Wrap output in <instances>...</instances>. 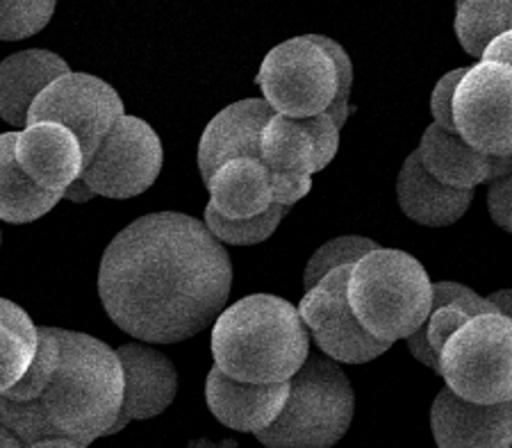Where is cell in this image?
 <instances>
[{
    "label": "cell",
    "instance_id": "35",
    "mask_svg": "<svg viewBox=\"0 0 512 448\" xmlns=\"http://www.w3.org/2000/svg\"><path fill=\"white\" fill-rule=\"evenodd\" d=\"M483 60H490V62H501V64H508L512 66V30L503 32L501 37H497L487 48Z\"/></svg>",
    "mask_w": 512,
    "mask_h": 448
},
{
    "label": "cell",
    "instance_id": "1",
    "mask_svg": "<svg viewBox=\"0 0 512 448\" xmlns=\"http://www.w3.org/2000/svg\"><path fill=\"white\" fill-rule=\"evenodd\" d=\"M233 267L203 221L158 212L132 221L105 248L98 294L117 326L148 344L194 337L224 312Z\"/></svg>",
    "mask_w": 512,
    "mask_h": 448
},
{
    "label": "cell",
    "instance_id": "26",
    "mask_svg": "<svg viewBox=\"0 0 512 448\" xmlns=\"http://www.w3.org/2000/svg\"><path fill=\"white\" fill-rule=\"evenodd\" d=\"M378 246L381 244H376L374 239L358 237V235L330 239V242L321 246L317 253H312L308 264H305V273H303L305 292L315 285H319V282L324 280L330 271H335L340 267H353L355 262L362 260L367 253L376 251Z\"/></svg>",
    "mask_w": 512,
    "mask_h": 448
},
{
    "label": "cell",
    "instance_id": "12",
    "mask_svg": "<svg viewBox=\"0 0 512 448\" xmlns=\"http://www.w3.org/2000/svg\"><path fill=\"white\" fill-rule=\"evenodd\" d=\"M437 448H512V401L472 403L440 389L431 408Z\"/></svg>",
    "mask_w": 512,
    "mask_h": 448
},
{
    "label": "cell",
    "instance_id": "36",
    "mask_svg": "<svg viewBox=\"0 0 512 448\" xmlns=\"http://www.w3.org/2000/svg\"><path fill=\"white\" fill-rule=\"evenodd\" d=\"M64 198H69V201H76V203H85V201H89V198H94V192L80 178V180L73 182L69 189H66Z\"/></svg>",
    "mask_w": 512,
    "mask_h": 448
},
{
    "label": "cell",
    "instance_id": "9",
    "mask_svg": "<svg viewBox=\"0 0 512 448\" xmlns=\"http://www.w3.org/2000/svg\"><path fill=\"white\" fill-rule=\"evenodd\" d=\"M123 114L126 112L117 89L89 73L71 71L35 98L28 112V126L48 121L69 128L80 139L87 164Z\"/></svg>",
    "mask_w": 512,
    "mask_h": 448
},
{
    "label": "cell",
    "instance_id": "40",
    "mask_svg": "<svg viewBox=\"0 0 512 448\" xmlns=\"http://www.w3.org/2000/svg\"><path fill=\"white\" fill-rule=\"evenodd\" d=\"M462 3H465V0H456V7H458V5H462Z\"/></svg>",
    "mask_w": 512,
    "mask_h": 448
},
{
    "label": "cell",
    "instance_id": "30",
    "mask_svg": "<svg viewBox=\"0 0 512 448\" xmlns=\"http://www.w3.org/2000/svg\"><path fill=\"white\" fill-rule=\"evenodd\" d=\"M469 66H460V69H453L437 80V85L431 94V116L433 123L437 126L456 130V121H453V98H456V89L460 80L465 78Z\"/></svg>",
    "mask_w": 512,
    "mask_h": 448
},
{
    "label": "cell",
    "instance_id": "15",
    "mask_svg": "<svg viewBox=\"0 0 512 448\" xmlns=\"http://www.w3.org/2000/svg\"><path fill=\"white\" fill-rule=\"evenodd\" d=\"M274 114L264 98H246L214 116L198 144V171L205 185L228 162L239 157L260 160L262 130Z\"/></svg>",
    "mask_w": 512,
    "mask_h": 448
},
{
    "label": "cell",
    "instance_id": "6",
    "mask_svg": "<svg viewBox=\"0 0 512 448\" xmlns=\"http://www.w3.org/2000/svg\"><path fill=\"white\" fill-rule=\"evenodd\" d=\"M353 412V385L340 364L310 355L289 380L280 417L255 437L267 448H333L349 433Z\"/></svg>",
    "mask_w": 512,
    "mask_h": 448
},
{
    "label": "cell",
    "instance_id": "37",
    "mask_svg": "<svg viewBox=\"0 0 512 448\" xmlns=\"http://www.w3.org/2000/svg\"><path fill=\"white\" fill-rule=\"evenodd\" d=\"M490 301L497 305V310L501 314H506V317L512 319V289H499V292H494L492 296H487Z\"/></svg>",
    "mask_w": 512,
    "mask_h": 448
},
{
    "label": "cell",
    "instance_id": "5",
    "mask_svg": "<svg viewBox=\"0 0 512 448\" xmlns=\"http://www.w3.org/2000/svg\"><path fill=\"white\" fill-rule=\"evenodd\" d=\"M346 296L362 328L394 344L431 317L433 280L417 257L378 246L351 267Z\"/></svg>",
    "mask_w": 512,
    "mask_h": 448
},
{
    "label": "cell",
    "instance_id": "11",
    "mask_svg": "<svg viewBox=\"0 0 512 448\" xmlns=\"http://www.w3.org/2000/svg\"><path fill=\"white\" fill-rule=\"evenodd\" d=\"M349 276L351 267L330 271L319 285L305 292L299 312L326 358L342 364H367L385 355L392 344L371 337L355 317L346 296Z\"/></svg>",
    "mask_w": 512,
    "mask_h": 448
},
{
    "label": "cell",
    "instance_id": "23",
    "mask_svg": "<svg viewBox=\"0 0 512 448\" xmlns=\"http://www.w3.org/2000/svg\"><path fill=\"white\" fill-rule=\"evenodd\" d=\"M39 348V328L19 305L0 298V394L26 376Z\"/></svg>",
    "mask_w": 512,
    "mask_h": 448
},
{
    "label": "cell",
    "instance_id": "21",
    "mask_svg": "<svg viewBox=\"0 0 512 448\" xmlns=\"http://www.w3.org/2000/svg\"><path fill=\"white\" fill-rule=\"evenodd\" d=\"M64 194L39 187L16 160V132L0 135V219L32 223L60 203Z\"/></svg>",
    "mask_w": 512,
    "mask_h": 448
},
{
    "label": "cell",
    "instance_id": "20",
    "mask_svg": "<svg viewBox=\"0 0 512 448\" xmlns=\"http://www.w3.org/2000/svg\"><path fill=\"white\" fill-rule=\"evenodd\" d=\"M210 207L226 219H251L274 205L271 171L262 160L239 157L221 167L210 178Z\"/></svg>",
    "mask_w": 512,
    "mask_h": 448
},
{
    "label": "cell",
    "instance_id": "4",
    "mask_svg": "<svg viewBox=\"0 0 512 448\" xmlns=\"http://www.w3.org/2000/svg\"><path fill=\"white\" fill-rule=\"evenodd\" d=\"M255 82L276 114L310 119L328 112L340 128L351 114L353 62L330 37L301 35L271 48Z\"/></svg>",
    "mask_w": 512,
    "mask_h": 448
},
{
    "label": "cell",
    "instance_id": "19",
    "mask_svg": "<svg viewBox=\"0 0 512 448\" xmlns=\"http://www.w3.org/2000/svg\"><path fill=\"white\" fill-rule=\"evenodd\" d=\"M71 73L60 55L51 51H21L0 62V119L14 128L28 126L35 98L57 78Z\"/></svg>",
    "mask_w": 512,
    "mask_h": 448
},
{
    "label": "cell",
    "instance_id": "16",
    "mask_svg": "<svg viewBox=\"0 0 512 448\" xmlns=\"http://www.w3.org/2000/svg\"><path fill=\"white\" fill-rule=\"evenodd\" d=\"M16 160L48 192L66 194L85 171L80 139L60 123H32L16 132Z\"/></svg>",
    "mask_w": 512,
    "mask_h": 448
},
{
    "label": "cell",
    "instance_id": "3",
    "mask_svg": "<svg viewBox=\"0 0 512 448\" xmlns=\"http://www.w3.org/2000/svg\"><path fill=\"white\" fill-rule=\"evenodd\" d=\"M214 367L244 383H285L310 358V330L280 296L239 298L212 328Z\"/></svg>",
    "mask_w": 512,
    "mask_h": 448
},
{
    "label": "cell",
    "instance_id": "29",
    "mask_svg": "<svg viewBox=\"0 0 512 448\" xmlns=\"http://www.w3.org/2000/svg\"><path fill=\"white\" fill-rule=\"evenodd\" d=\"M453 305L467 312L469 317H481V314H501L490 298L476 294L472 287L462 285L453 280H437L433 282V310Z\"/></svg>",
    "mask_w": 512,
    "mask_h": 448
},
{
    "label": "cell",
    "instance_id": "18",
    "mask_svg": "<svg viewBox=\"0 0 512 448\" xmlns=\"http://www.w3.org/2000/svg\"><path fill=\"white\" fill-rule=\"evenodd\" d=\"M417 153L424 169L449 187L476 189L497 180V155L478 151L456 130H447L437 123L424 130Z\"/></svg>",
    "mask_w": 512,
    "mask_h": 448
},
{
    "label": "cell",
    "instance_id": "13",
    "mask_svg": "<svg viewBox=\"0 0 512 448\" xmlns=\"http://www.w3.org/2000/svg\"><path fill=\"white\" fill-rule=\"evenodd\" d=\"M123 367V408L114 433L130 421L153 419L169 408L178 392V373L167 355L151 346L126 344L119 348Z\"/></svg>",
    "mask_w": 512,
    "mask_h": 448
},
{
    "label": "cell",
    "instance_id": "8",
    "mask_svg": "<svg viewBox=\"0 0 512 448\" xmlns=\"http://www.w3.org/2000/svg\"><path fill=\"white\" fill-rule=\"evenodd\" d=\"M162 160L158 132L139 116L123 114L85 164L80 178L94 196L123 201L144 194L158 180Z\"/></svg>",
    "mask_w": 512,
    "mask_h": 448
},
{
    "label": "cell",
    "instance_id": "2",
    "mask_svg": "<svg viewBox=\"0 0 512 448\" xmlns=\"http://www.w3.org/2000/svg\"><path fill=\"white\" fill-rule=\"evenodd\" d=\"M57 330L60 364L35 401L0 394V426L28 446L44 437H69L80 448L114 433L123 408L119 353L101 339Z\"/></svg>",
    "mask_w": 512,
    "mask_h": 448
},
{
    "label": "cell",
    "instance_id": "14",
    "mask_svg": "<svg viewBox=\"0 0 512 448\" xmlns=\"http://www.w3.org/2000/svg\"><path fill=\"white\" fill-rule=\"evenodd\" d=\"M289 396V380L285 383H244L230 378L219 367H212L205 383V401L221 421V426L239 433L258 435L274 423L283 412Z\"/></svg>",
    "mask_w": 512,
    "mask_h": 448
},
{
    "label": "cell",
    "instance_id": "7",
    "mask_svg": "<svg viewBox=\"0 0 512 448\" xmlns=\"http://www.w3.org/2000/svg\"><path fill=\"white\" fill-rule=\"evenodd\" d=\"M440 376L465 401H512V319L506 314L469 319L444 344Z\"/></svg>",
    "mask_w": 512,
    "mask_h": 448
},
{
    "label": "cell",
    "instance_id": "31",
    "mask_svg": "<svg viewBox=\"0 0 512 448\" xmlns=\"http://www.w3.org/2000/svg\"><path fill=\"white\" fill-rule=\"evenodd\" d=\"M469 319L472 317H469L467 312H462L460 308H453V305H444V308L431 310V317L426 321L428 342H431V346L437 353H442V348L449 342L451 335L465 326Z\"/></svg>",
    "mask_w": 512,
    "mask_h": 448
},
{
    "label": "cell",
    "instance_id": "34",
    "mask_svg": "<svg viewBox=\"0 0 512 448\" xmlns=\"http://www.w3.org/2000/svg\"><path fill=\"white\" fill-rule=\"evenodd\" d=\"M406 344H408V351L412 353V358L440 376V353H437L431 346V342H428L426 323L419 330H415L410 337H406Z\"/></svg>",
    "mask_w": 512,
    "mask_h": 448
},
{
    "label": "cell",
    "instance_id": "28",
    "mask_svg": "<svg viewBox=\"0 0 512 448\" xmlns=\"http://www.w3.org/2000/svg\"><path fill=\"white\" fill-rule=\"evenodd\" d=\"M60 364V342H57L55 328H39V348L35 360H32L30 369L19 383H16L10 392L3 394L14 401H35V398L44 392L48 380Z\"/></svg>",
    "mask_w": 512,
    "mask_h": 448
},
{
    "label": "cell",
    "instance_id": "10",
    "mask_svg": "<svg viewBox=\"0 0 512 448\" xmlns=\"http://www.w3.org/2000/svg\"><path fill=\"white\" fill-rule=\"evenodd\" d=\"M456 132L478 151L512 155V66L481 60L469 66L453 98Z\"/></svg>",
    "mask_w": 512,
    "mask_h": 448
},
{
    "label": "cell",
    "instance_id": "17",
    "mask_svg": "<svg viewBox=\"0 0 512 448\" xmlns=\"http://www.w3.org/2000/svg\"><path fill=\"white\" fill-rule=\"evenodd\" d=\"M396 198L410 221L426 228H449L465 217L474 189L449 187L424 169L419 153H410L396 180Z\"/></svg>",
    "mask_w": 512,
    "mask_h": 448
},
{
    "label": "cell",
    "instance_id": "24",
    "mask_svg": "<svg viewBox=\"0 0 512 448\" xmlns=\"http://www.w3.org/2000/svg\"><path fill=\"white\" fill-rule=\"evenodd\" d=\"M453 30L462 51L481 62L492 41L512 30V0H465L456 7Z\"/></svg>",
    "mask_w": 512,
    "mask_h": 448
},
{
    "label": "cell",
    "instance_id": "25",
    "mask_svg": "<svg viewBox=\"0 0 512 448\" xmlns=\"http://www.w3.org/2000/svg\"><path fill=\"white\" fill-rule=\"evenodd\" d=\"M289 207L274 203L267 212L258 214L251 219H226L224 214H219L214 207H205V226L219 239L221 244H233V246H253L262 244L274 235L276 228L280 226Z\"/></svg>",
    "mask_w": 512,
    "mask_h": 448
},
{
    "label": "cell",
    "instance_id": "32",
    "mask_svg": "<svg viewBox=\"0 0 512 448\" xmlns=\"http://www.w3.org/2000/svg\"><path fill=\"white\" fill-rule=\"evenodd\" d=\"M487 212L501 230L512 235V173L487 185Z\"/></svg>",
    "mask_w": 512,
    "mask_h": 448
},
{
    "label": "cell",
    "instance_id": "38",
    "mask_svg": "<svg viewBox=\"0 0 512 448\" xmlns=\"http://www.w3.org/2000/svg\"><path fill=\"white\" fill-rule=\"evenodd\" d=\"M28 448H80V444L69 437H44L39 442L30 444Z\"/></svg>",
    "mask_w": 512,
    "mask_h": 448
},
{
    "label": "cell",
    "instance_id": "33",
    "mask_svg": "<svg viewBox=\"0 0 512 448\" xmlns=\"http://www.w3.org/2000/svg\"><path fill=\"white\" fill-rule=\"evenodd\" d=\"M312 176L305 173H278L271 171V192H274V203L292 207L301 198L310 194Z\"/></svg>",
    "mask_w": 512,
    "mask_h": 448
},
{
    "label": "cell",
    "instance_id": "22",
    "mask_svg": "<svg viewBox=\"0 0 512 448\" xmlns=\"http://www.w3.org/2000/svg\"><path fill=\"white\" fill-rule=\"evenodd\" d=\"M260 160L278 173H319L317 144L308 119L274 114L262 130Z\"/></svg>",
    "mask_w": 512,
    "mask_h": 448
},
{
    "label": "cell",
    "instance_id": "39",
    "mask_svg": "<svg viewBox=\"0 0 512 448\" xmlns=\"http://www.w3.org/2000/svg\"><path fill=\"white\" fill-rule=\"evenodd\" d=\"M0 448H28V444L19 435L12 433L10 428L0 426Z\"/></svg>",
    "mask_w": 512,
    "mask_h": 448
},
{
    "label": "cell",
    "instance_id": "27",
    "mask_svg": "<svg viewBox=\"0 0 512 448\" xmlns=\"http://www.w3.org/2000/svg\"><path fill=\"white\" fill-rule=\"evenodd\" d=\"M57 0H0V41H21L44 30Z\"/></svg>",
    "mask_w": 512,
    "mask_h": 448
}]
</instances>
